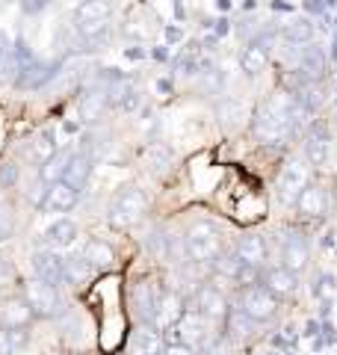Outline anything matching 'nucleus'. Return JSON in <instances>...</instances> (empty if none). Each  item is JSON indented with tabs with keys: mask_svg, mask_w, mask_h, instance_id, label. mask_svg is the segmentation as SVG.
I'll return each instance as SVG.
<instances>
[{
	"mask_svg": "<svg viewBox=\"0 0 337 355\" xmlns=\"http://www.w3.org/2000/svg\"><path fill=\"white\" fill-rule=\"evenodd\" d=\"M184 254L196 266H213L225 258V231L213 219H196L184 231Z\"/></svg>",
	"mask_w": 337,
	"mask_h": 355,
	"instance_id": "f257e3e1",
	"label": "nucleus"
},
{
	"mask_svg": "<svg viewBox=\"0 0 337 355\" xmlns=\"http://www.w3.org/2000/svg\"><path fill=\"white\" fill-rule=\"evenodd\" d=\"M145 210H148V196H145L137 184L119 187V193L112 196V202H110L107 222L116 231H125V228L137 225V222L145 216Z\"/></svg>",
	"mask_w": 337,
	"mask_h": 355,
	"instance_id": "f03ea898",
	"label": "nucleus"
},
{
	"mask_svg": "<svg viewBox=\"0 0 337 355\" xmlns=\"http://www.w3.org/2000/svg\"><path fill=\"white\" fill-rule=\"evenodd\" d=\"M27 299V305L33 311V317H39V320H53V317H60L62 314V296H60V287H53L48 282H42V279H30L24 282V293H21Z\"/></svg>",
	"mask_w": 337,
	"mask_h": 355,
	"instance_id": "7ed1b4c3",
	"label": "nucleus"
},
{
	"mask_svg": "<svg viewBox=\"0 0 337 355\" xmlns=\"http://www.w3.org/2000/svg\"><path fill=\"white\" fill-rule=\"evenodd\" d=\"M240 308L254 323H269V320L278 317V296L257 282L249 287H240Z\"/></svg>",
	"mask_w": 337,
	"mask_h": 355,
	"instance_id": "20e7f679",
	"label": "nucleus"
},
{
	"mask_svg": "<svg viewBox=\"0 0 337 355\" xmlns=\"http://www.w3.org/2000/svg\"><path fill=\"white\" fill-rule=\"evenodd\" d=\"M278 261H281V266H287L290 272L302 275L308 270V263H311V243H308V237L302 234V231H296V228L284 231L281 240H278Z\"/></svg>",
	"mask_w": 337,
	"mask_h": 355,
	"instance_id": "39448f33",
	"label": "nucleus"
},
{
	"mask_svg": "<svg viewBox=\"0 0 337 355\" xmlns=\"http://www.w3.org/2000/svg\"><path fill=\"white\" fill-rule=\"evenodd\" d=\"M175 331H181V343H187L189 349H201L207 352L213 347V335H210V320L201 317L196 308H187L178 323L172 326Z\"/></svg>",
	"mask_w": 337,
	"mask_h": 355,
	"instance_id": "423d86ee",
	"label": "nucleus"
},
{
	"mask_svg": "<svg viewBox=\"0 0 337 355\" xmlns=\"http://www.w3.org/2000/svg\"><path fill=\"white\" fill-rule=\"evenodd\" d=\"M252 137L261 142V146L275 148V146H284V142L293 137V133H290L284 119H278L275 113H269L266 107H261L254 113V119H252Z\"/></svg>",
	"mask_w": 337,
	"mask_h": 355,
	"instance_id": "0eeeda50",
	"label": "nucleus"
},
{
	"mask_svg": "<svg viewBox=\"0 0 337 355\" xmlns=\"http://www.w3.org/2000/svg\"><path fill=\"white\" fill-rule=\"evenodd\" d=\"M305 184H308V166L296 157H290L284 166H281L278 181H275V193L281 198V205H293Z\"/></svg>",
	"mask_w": 337,
	"mask_h": 355,
	"instance_id": "6e6552de",
	"label": "nucleus"
},
{
	"mask_svg": "<svg viewBox=\"0 0 337 355\" xmlns=\"http://www.w3.org/2000/svg\"><path fill=\"white\" fill-rule=\"evenodd\" d=\"M77 202H80V187H74L69 181H53L39 202V207L44 214H69Z\"/></svg>",
	"mask_w": 337,
	"mask_h": 355,
	"instance_id": "1a4fd4ad",
	"label": "nucleus"
},
{
	"mask_svg": "<svg viewBox=\"0 0 337 355\" xmlns=\"http://www.w3.org/2000/svg\"><path fill=\"white\" fill-rule=\"evenodd\" d=\"M33 272H36V279L48 282L53 287H62L65 284V258L56 254V249H39L33 252Z\"/></svg>",
	"mask_w": 337,
	"mask_h": 355,
	"instance_id": "9d476101",
	"label": "nucleus"
},
{
	"mask_svg": "<svg viewBox=\"0 0 337 355\" xmlns=\"http://www.w3.org/2000/svg\"><path fill=\"white\" fill-rule=\"evenodd\" d=\"M56 71H60V62H56V60H36V57H33L30 62L18 65L15 86L18 89H39V86L48 83Z\"/></svg>",
	"mask_w": 337,
	"mask_h": 355,
	"instance_id": "9b49d317",
	"label": "nucleus"
},
{
	"mask_svg": "<svg viewBox=\"0 0 337 355\" xmlns=\"http://www.w3.org/2000/svg\"><path fill=\"white\" fill-rule=\"evenodd\" d=\"M196 311L201 317H207L210 323L213 320H225V314H228V299H225V293L216 284H198L196 287Z\"/></svg>",
	"mask_w": 337,
	"mask_h": 355,
	"instance_id": "f8f14e48",
	"label": "nucleus"
},
{
	"mask_svg": "<svg viewBox=\"0 0 337 355\" xmlns=\"http://www.w3.org/2000/svg\"><path fill=\"white\" fill-rule=\"evenodd\" d=\"M234 258L252 266H263L269 263V240L263 234H243L234 246Z\"/></svg>",
	"mask_w": 337,
	"mask_h": 355,
	"instance_id": "ddd939ff",
	"label": "nucleus"
},
{
	"mask_svg": "<svg viewBox=\"0 0 337 355\" xmlns=\"http://www.w3.org/2000/svg\"><path fill=\"white\" fill-rule=\"evenodd\" d=\"M296 210H299V216H305V219H320L325 216V210H329V196H325V187L320 184H305L302 187V193L296 196Z\"/></svg>",
	"mask_w": 337,
	"mask_h": 355,
	"instance_id": "4468645a",
	"label": "nucleus"
},
{
	"mask_svg": "<svg viewBox=\"0 0 337 355\" xmlns=\"http://www.w3.org/2000/svg\"><path fill=\"white\" fill-rule=\"evenodd\" d=\"M261 284L269 287V291H273L278 299L281 296H293L299 291V275L290 272L287 266L273 263V266H263V270H261Z\"/></svg>",
	"mask_w": 337,
	"mask_h": 355,
	"instance_id": "2eb2a0df",
	"label": "nucleus"
},
{
	"mask_svg": "<svg viewBox=\"0 0 337 355\" xmlns=\"http://www.w3.org/2000/svg\"><path fill=\"white\" fill-rule=\"evenodd\" d=\"M130 305L133 314L139 317V323H151L154 320V308H157V291L148 279H139L130 284Z\"/></svg>",
	"mask_w": 337,
	"mask_h": 355,
	"instance_id": "dca6fc26",
	"label": "nucleus"
},
{
	"mask_svg": "<svg viewBox=\"0 0 337 355\" xmlns=\"http://www.w3.org/2000/svg\"><path fill=\"white\" fill-rule=\"evenodd\" d=\"M30 320H33V311L24 296H9L6 302H0V323H3V329L30 326Z\"/></svg>",
	"mask_w": 337,
	"mask_h": 355,
	"instance_id": "f3484780",
	"label": "nucleus"
},
{
	"mask_svg": "<svg viewBox=\"0 0 337 355\" xmlns=\"http://www.w3.org/2000/svg\"><path fill=\"white\" fill-rule=\"evenodd\" d=\"M163 352V338L151 323H142L133 329L130 335V355H160Z\"/></svg>",
	"mask_w": 337,
	"mask_h": 355,
	"instance_id": "a211bd4d",
	"label": "nucleus"
},
{
	"mask_svg": "<svg viewBox=\"0 0 337 355\" xmlns=\"http://www.w3.org/2000/svg\"><path fill=\"white\" fill-rule=\"evenodd\" d=\"M71 154H74V148H56L51 157L39 166V181H42V184H48V187H51L53 181H62L65 169H69Z\"/></svg>",
	"mask_w": 337,
	"mask_h": 355,
	"instance_id": "6ab92c4d",
	"label": "nucleus"
},
{
	"mask_svg": "<svg viewBox=\"0 0 337 355\" xmlns=\"http://www.w3.org/2000/svg\"><path fill=\"white\" fill-rule=\"evenodd\" d=\"M305 160L313 169H322V166L329 163V133L322 128H313L305 137Z\"/></svg>",
	"mask_w": 337,
	"mask_h": 355,
	"instance_id": "aec40b11",
	"label": "nucleus"
},
{
	"mask_svg": "<svg viewBox=\"0 0 337 355\" xmlns=\"http://www.w3.org/2000/svg\"><path fill=\"white\" fill-rule=\"evenodd\" d=\"M74 30H77V39L86 44V51H101L110 44L112 24L110 21H95V24H74Z\"/></svg>",
	"mask_w": 337,
	"mask_h": 355,
	"instance_id": "412c9836",
	"label": "nucleus"
},
{
	"mask_svg": "<svg viewBox=\"0 0 337 355\" xmlns=\"http://www.w3.org/2000/svg\"><path fill=\"white\" fill-rule=\"evenodd\" d=\"M92 163H95L92 154L83 151V148H74L71 160H69V169H65V175H62V181H69V184H74V187H80V190H83V184L89 181V175H92Z\"/></svg>",
	"mask_w": 337,
	"mask_h": 355,
	"instance_id": "4be33fe9",
	"label": "nucleus"
},
{
	"mask_svg": "<svg viewBox=\"0 0 337 355\" xmlns=\"http://www.w3.org/2000/svg\"><path fill=\"white\" fill-rule=\"evenodd\" d=\"M266 60H269V44L252 39L240 53V69L249 77H254V74H261L266 69Z\"/></svg>",
	"mask_w": 337,
	"mask_h": 355,
	"instance_id": "5701e85b",
	"label": "nucleus"
},
{
	"mask_svg": "<svg viewBox=\"0 0 337 355\" xmlns=\"http://www.w3.org/2000/svg\"><path fill=\"white\" fill-rule=\"evenodd\" d=\"M112 18V0H83L74 9V24H95Z\"/></svg>",
	"mask_w": 337,
	"mask_h": 355,
	"instance_id": "b1692460",
	"label": "nucleus"
},
{
	"mask_svg": "<svg viewBox=\"0 0 337 355\" xmlns=\"http://www.w3.org/2000/svg\"><path fill=\"white\" fill-rule=\"evenodd\" d=\"M74 237H77V225L71 219H56V222H51V225L44 228V243H48V249L71 246Z\"/></svg>",
	"mask_w": 337,
	"mask_h": 355,
	"instance_id": "393cba45",
	"label": "nucleus"
},
{
	"mask_svg": "<svg viewBox=\"0 0 337 355\" xmlns=\"http://www.w3.org/2000/svg\"><path fill=\"white\" fill-rule=\"evenodd\" d=\"M254 329V320L243 314V308H228V314H225V331H228L231 340H245L252 335Z\"/></svg>",
	"mask_w": 337,
	"mask_h": 355,
	"instance_id": "a878e982",
	"label": "nucleus"
},
{
	"mask_svg": "<svg viewBox=\"0 0 337 355\" xmlns=\"http://www.w3.org/2000/svg\"><path fill=\"white\" fill-rule=\"evenodd\" d=\"M83 258L92 263V270H107V266H112V261H116V254H112V249H110V243H104V240H86V246H83Z\"/></svg>",
	"mask_w": 337,
	"mask_h": 355,
	"instance_id": "bb28decb",
	"label": "nucleus"
},
{
	"mask_svg": "<svg viewBox=\"0 0 337 355\" xmlns=\"http://www.w3.org/2000/svg\"><path fill=\"white\" fill-rule=\"evenodd\" d=\"M56 151V130L53 128H44L36 139L30 142V148H27V154H30V160L36 163V166H42L44 160L51 157V154Z\"/></svg>",
	"mask_w": 337,
	"mask_h": 355,
	"instance_id": "cd10ccee",
	"label": "nucleus"
},
{
	"mask_svg": "<svg viewBox=\"0 0 337 355\" xmlns=\"http://www.w3.org/2000/svg\"><path fill=\"white\" fill-rule=\"evenodd\" d=\"M18 74V62H15V51L3 33H0V83H15Z\"/></svg>",
	"mask_w": 337,
	"mask_h": 355,
	"instance_id": "c85d7f7f",
	"label": "nucleus"
},
{
	"mask_svg": "<svg viewBox=\"0 0 337 355\" xmlns=\"http://www.w3.org/2000/svg\"><path fill=\"white\" fill-rule=\"evenodd\" d=\"M296 60H299V69L308 71L311 77H313V74L320 77V74L325 71V53H322V48H317V44H311V42H308V48L299 51Z\"/></svg>",
	"mask_w": 337,
	"mask_h": 355,
	"instance_id": "c756f323",
	"label": "nucleus"
},
{
	"mask_svg": "<svg viewBox=\"0 0 337 355\" xmlns=\"http://www.w3.org/2000/svg\"><path fill=\"white\" fill-rule=\"evenodd\" d=\"M145 163H148V169L154 175H166L172 169V151L160 146V142H154V146H148V151H145Z\"/></svg>",
	"mask_w": 337,
	"mask_h": 355,
	"instance_id": "7c9ffc66",
	"label": "nucleus"
},
{
	"mask_svg": "<svg viewBox=\"0 0 337 355\" xmlns=\"http://www.w3.org/2000/svg\"><path fill=\"white\" fill-rule=\"evenodd\" d=\"M92 263H89L86 258H83V254H80V258H69V261H65V284H83V282H89V279H92Z\"/></svg>",
	"mask_w": 337,
	"mask_h": 355,
	"instance_id": "2f4dec72",
	"label": "nucleus"
},
{
	"mask_svg": "<svg viewBox=\"0 0 337 355\" xmlns=\"http://www.w3.org/2000/svg\"><path fill=\"white\" fill-rule=\"evenodd\" d=\"M107 104H110V101H107L104 92H89V95H83V98H80V119L92 125V121L101 119V113H104Z\"/></svg>",
	"mask_w": 337,
	"mask_h": 355,
	"instance_id": "473e14b6",
	"label": "nucleus"
},
{
	"mask_svg": "<svg viewBox=\"0 0 337 355\" xmlns=\"http://www.w3.org/2000/svg\"><path fill=\"white\" fill-rule=\"evenodd\" d=\"M284 39L290 44H308L313 39V24L308 18H296V21H290V24L284 27Z\"/></svg>",
	"mask_w": 337,
	"mask_h": 355,
	"instance_id": "72a5a7b5",
	"label": "nucleus"
},
{
	"mask_svg": "<svg viewBox=\"0 0 337 355\" xmlns=\"http://www.w3.org/2000/svg\"><path fill=\"white\" fill-rule=\"evenodd\" d=\"M18 181V166L15 163H0V187H12Z\"/></svg>",
	"mask_w": 337,
	"mask_h": 355,
	"instance_id": "f704fd0d",
	"label": "nucleus"
},
{
	"mask_svg": "<svg viewBox=\"0 0 337 355\" xmlns=\"http://www.w3.org/2000/svg\"><path fill=\"white\" fill-rule=\"evenodd\" d=\"M15 279V266H12V261H6V258H0V291Z\"/></svg>",
	"mask_w": 337,
	"mask_h": 355,
	"instance_id": "c9c22d12",
	"label": "nucleus"
},
{
	"mask_svg": "<svg viewBox=\"0 0 337 355\" xmlns=\"http://www.w3.org/2000/svg\"><path fill=\"white\" fill-rule=\"evenodd\" d=\"M48 3H51V0H21V9H24L27 15H39Z\"/></svg>",
	"mask_w": 337,
	"mask_h": 355,
	"instance_id": "e433bc0d",
	"label": "nucleus"
},
{
	"mask_svg": "<svg viewBox=\"0 0 337 355\" xmlns=\"http://www.w3.org/2000/svg\"><path fill=\"white\" fill-rule=\"evenodd\" d=\"M18 349L12 347V338H9L6 329H0V355H15Z\"/></svg>",
	"mask_w": 337,
	"mask_h": 355,
	"instance_id": "4c0bfd02",
	"label": "nucleus"
},
{
	"mask_svg": "<svg viewBox=\"0 0 337 355\" xmlns=\"http://www.w3.org/2000/svg\"><path fill=\"white\" fill-rule=\"evenodd\" d=\"M160 355H193V349L187 347V343H175V347H168V349H163Z\"/></svg>",
	"mask_w": 337,
	"mask_h": 355,
	"instance_id": "58836bf2",
	"label": "nucleus"
},
{
	"mask_svg": "<svg viewBox=\"0 0 337 355\" xmlns=\"http://www.w3.org/2000/svg\"><path fill=\"white\" fill-rule=\"evenodd\" d=\"M181 36H184V33L178 30V27H166V39L168 42H181Z\"/></svg>",
	"mask_w": 337,
	"mask_h": 355,
	"instance_id": "ea45409f",
	"label": "nucleus"
},
{
	"mask_svg": "<svg viewBox=\"0 0 337 355\" xmlns=\"http://www.w3.org/2000/svg\"><path fill=\"white\" fill-rule=\"evenodd\" d=\"M334 62H337V44H334Z\"/></svg>",
	"mask_w": 337,
	"mask_h": 355,
	"instance_id": "a19ab883",
	"label": "nucleus"
}]
</instances>
